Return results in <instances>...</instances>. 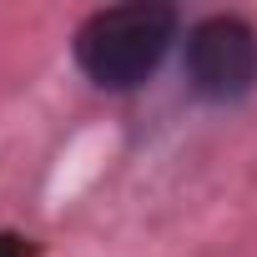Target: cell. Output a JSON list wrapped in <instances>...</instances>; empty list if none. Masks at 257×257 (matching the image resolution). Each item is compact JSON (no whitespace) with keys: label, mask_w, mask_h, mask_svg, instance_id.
Wrapping results in <instances>:
<instances>
[{"label":"cell","mask_w":257,"mask_h":257,"mask_svg":"<svg viewBox=\"0 0 257 257\" xmlns=\"http://www.w3.org/2000/svg\"><path fill=\"white\" fill-rule=\"evenodd\" d=\"M177 41V11L157 0L106 6L76 31V66L101 91H137Z\"/></svg>","instance_id":"1"},{"label":"cell","mask_w":257,"mask_h":257,"mask_svg":"<svg viewBox=\"0 0 257 257\" xmlns=\"http://www.w3.org/2000/svg\"><path fill=\"white\" fill-rule=\"evenodd\" d=\"M187 86L202 101L232 106L257 86V31L242 16H207L187 31Z\"/></svg>","instance_id":"2"},{"label":"cell","mask_w":257,"mask_h":257,"mask_svg":"<svg viewBox=\"0 0 257 257\" xmlns=\"http://www.w3.org/2000/svg\"><path fill=\"white\" fill-rule=\"evenodd\" d=\"M0 257H31V247L21 237H0Z\"/></svg>","instance_id":"3"}]
</instances>
